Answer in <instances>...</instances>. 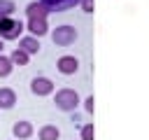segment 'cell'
Masks as SVG:
<instances>
[{"label":"cell","instance_id":"1","mask_svg":"<svg viewBox=\"0 0 149 140\" xmlns=\"http://www.w3.org/2000/svg\"><path fill=\"white\" fill-rule=\"evenodd\" d=\"M54 103H56V107L61 112H74L81 100H79V93L74 89H61V91H56Z\"/></svg>","mask_w":149,"mask_h":140},{"label":"cell","instance_id":"2","mask_svg":"<svg viewBox=\"0 0 149 140\" xmlns=\"http://www.w3.org/2000/svg\"><path fill=\"white\" fill-rule=\"evenodd\" d=\"M74 40H77V28L70 26V23L56 26V28L51 30V42H54L56 47H70Z\"/></svg>","mask_w":149,"mask_h":140},{"label":"cell","instance_id":"3","mask_svg":"<svg viewBox=\"0 0 149 140\" xmlns=\"http://www.w3.org/2000/svg\"><path fill=\"white\" fill-rule=\"evenodd\" d=\"M26 30V26H23V21L21 19H2L0 21V40L5 42V40H16V37H21V33Z\"/></svg>","mask_w":149,"mask_h":140},{"label":"cell","instance_id":"4","mask_svg":"<svg viewBox=\"0 0 149 140\" xmlns=\"http://www.w3.org/2000/svg\"><path fill=\"white\" fill-rule=\"evenodd\" d=\"M30 91H33L35 96H49V93H54V82H51L49 77H33Z\"/></svg>","mask_w":149,"mask_h":140},{"label":"cell","instance_id":"5","mask_svg":"<svg viewBox=\"0 0 149 140\" xmlns=\"http://www.w3.org/2000/svg\"><path fill=\"white\" fill-rule=\"evenodd\" d=\"M56 68H58L61 75H74V72L79 70V61H77L74 56H61V58L56 61Z\"/></svg>","mask_w":149,"mask_h":140},{"label":"cell","instance_id":"6","mask_svg":"<svg viewBox=\"0 0 149 140\" xmlns=\"http://www.w3.org/2000/svg\"><path fill=\"white\" fill-rule=\"evenodd\" d=\"M26 26V30H30V35L33 37H42V35H47L49 33V26H47V19H28V23H23Z\"/></svg>","mask_w":149,"mask_h":140},{"label":"cell","instance_id":"7","mask_svg":"<svg viewBox=\"0 0 149 140\" xmlns=\"http://www.w3.org/2000/svg\"><path fill=\"white\" fill-rule=\"evenodd\" d=\"M40 40L37 37H33V35H26V37H21L19 40V47L16 49H21V51H26L28 56H33V54H40Z\"/></svg>","mask_w":149,"mask_h":140},{"label":"cell","instance_id":"8","mask_svg":"<svg viewBox=\"0 0 149 140\" xmlns=\"http://www.w3.org/2000/svg\"><path fill=\"white\" fill-rule=\"evenodd\" d=\"M47 14H51L42 2H37V0H33V2H28V7H26V16L28 19H47Z\"/></svg>","mask_w":149,"mask_h":140},{"label":"cell","instance_id":"9","mask_svg":"<svg viewBox=\"0 0 149 140\" xmlns=\"http://www.w3.org/2000/svg\"><path fill=\"white\" fill-rule=\"evenodd\" d=\"M12 133H14L16 140H28V138L33 135V124H30V121H16V124L12 126Z\"/></svg>","mask_w":149,"mask_h":140},{"label":"cell","instance_id":"10","mask_svg":"<svg viewBox=\"0 0 149 140\" xmlns=\"http://www.w3.org/2000/svg\"><path fill=\"white\" fill-rule=\"evenodd\" d=\"M14 105H16V93L9 86H2L0 89V110H12Z\"/></svg>","mask_w":149,"mask_h":140},{"label":"cell","instance_id":"11","mask_svg":"<svg viewBox=\"0 0 149 140\" xmlns=\"http://www.w3.org/2000/svg\"><path fill=\"white\" fill-rule=\"evenodd\" d=\"M37 2H42L49 12H65V9H70L72 5H70V0H37Z\"/></svg>","mask_w":149,"mask_h":140},{"label":"cell","instance_id":"12","mask_svg":"<svg viewBox=\"0 0 149 140\" xmlns=\"http://www.w3.org/2000/svg\"><path fill=\"white\" fill-rule=\"evenodd\" d=\"M37 138H40V140H58V138H61V131H58V126L47 124V126H42V128H40Z\"/></svg>","mask_w":149,"mask_h":140},{"label":"cell","instance_id":"13","mask_svg":"<svg viewBox=\"0 0 149 140\" xmlns=\"http://www.w3.org/2000/svg\"><path fill=\"white\" fill-rule=\"evenodd\" d=\"M14 12H16V2L14 0H0V21L9 19Z\"/></svg>","mask_w":149,"mask_h":140},{"label":"cell","instance_id":"14","mask_svg":"<svg viewBox=\"0 0 149 140\" xmlns=\"http://www.w3.org/2000/svg\"><path fill=\"white\" fill-rule=\"evenodd\" d=\"M9 61H12L14 65H28L30 56H28L26 51H21V49H14V51H12V56H9Z\"/></svg>","mask_w":149,"mask_h":140},{"label":"cell","instance_id":"15","mask_svg":"<svg viewBox=\"0 0 149 140\" xmlns=\"http://www.w3.org/2000/svg\"><path fill=\"white\" fill-rule=\"evenodd\" d=\"M12 70H14V63L9 61V56H2V54H0V77L12 75Z\"/></svg>","mask_w":149,"mask_h":140},{"label":"cell","instance_id":"16","mask_svg":"<svg viewBox=\"0 0 149 140\" xmlns=\"http://www.w3.org/2000/svg\"><path fill=\"white\" fill-rule=\"evenodd\" d=\"M95 131H93V124H84L81 126V140H93Z\"/></svg>","mask_w":149,"mask_h":140},{"label":"cell","instance_id":"17","mask_svg":"<svg viewBox=\"0 0 149 140\" xmlns=\"http://www.w3.org/2000/svg\"><path fill=\"white\" fill-rule=\"evenodd\" d=\"M79 5H81V9H84L86 14H91V12H93V7H95V2H93V0H79Z\"/></svg>","mask_w":149,"mask_h":140},{"label":"cell","instance_id":"18","mask_svg":"<svg viewBox=\"0 0 149 140\" xmlns=\"http://www.w3.org/2000/svg\"><path fill=\"white\" fill-rule=\"evenodd\" d=\"M84 107H86V112H93V107H95V100H93V96H88V98L84 100Z\"/></svg>","mask_w":149,"mask_h":140},{"label":"cell","instance_id":"19","mask_svg":"<svg viewBox=\"0 0 149 140\" xmlns=\"http://www.w3.org/2000/svg\"><path fill=\"white\" fill-rule=\"evenodd\" d=\"M2 49H5V42H2V40H0V54H2Z\"/></svg>","mask_w":149,"mask_h":140}]
</instances>
